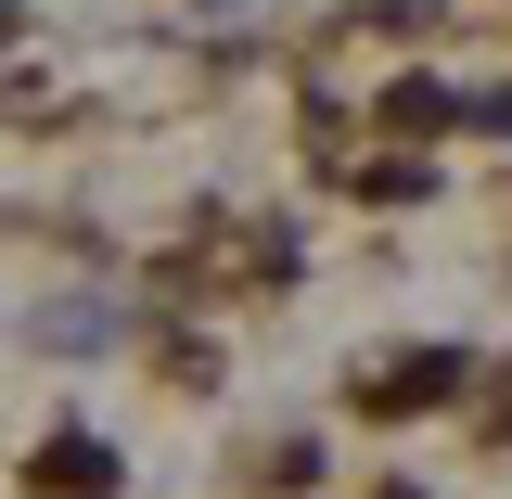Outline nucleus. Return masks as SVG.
<instances>
[{
    "mask_svg": "<svg viewBox=\"0 0 512 499\" xmlns=\"http://www.w3.org/2000/svg\"><path fill=\"white\" fill-rule=\"evenodd\" d=\"M487 384V346L474 333H436V346H410V359H384V372H346V410L372 423V436H397V423H423V410H461Z\"/></svg>",
    "mask_w": 512,
    "mask_h": 499,
    "instance_id": "1",
    "label": "nucleus"
},
{
    "mask_svg": "<svg viewBox=\"0 0 512 499\" xmlns=\"http://www.w3.org/2000/svg\"><path fill=\"white\" fill-rule=\"evenodd\" d=\"M359 128L397 141V154H436V141H461V77H448V64H397V77H372Z\"/></svg>",
    "mask_w": 512,
    "mask_h": 499,
    "instance_id": "2",
    "label": "nucleus"
},
{
    "mask_svg": "<svg viewBox=\"0 0 512 499\" xmlns=\"http://www.w3.org/2000/svg\"><path fill=\"white\" fill-rule=\"evenodd\" d=\"M26 499H128L116 436H90V423H52V436L26 448Z\"/></svg>",
    "mask_w": 512,
    "mask_h": 499,
    "instance_id": "3",
    "label": "nucleus"
},
{
    "mask_svg": "<svg viewBox=\"0 0 512 499\" xmlns=\"http://www.w3.org/2000/svg\"><path fill=\"white\" fill-rule=\"evenodd\" d=\"M26 333H39L52 359H116V333H128V320H116V295H52Z\"/></svg>",
    "mask_w": 512,
    "mask_h": 499,
    "instance_id": "4",
    "label": "nucleus"
},
{
    "mask_svg": "<svg viewBox=\"0 0 512 499\" xmlns=\"http://www.w3.org/2000/svg\"><path fill=\"white\" fill-rule=\"evenodd\" d=\"M346 192H359V205H436V154H397V141H384V154L346 167Z\"/></svg>",
    "mask_w": 512,
    "mask_h": 499,
    "instance_id": "5",
    "label": "nucleus"
},
{
    "mask_svg": "<svg viewBox=\"0 0 512 499\" xmlns=\"http://www.w3.org/2000/svg\"><path fill=\"white\" fill-rule=\"evenodd\" d=\"M333 26H359V39H384V52H423L448 13H436V0H359V13H333Z\"/></svg>",
    "mask_w": 512,
    "mask_h": 499,
    "instance_id": "6",
    "label": "nucleus"
},
{
    "mask_svg": "<svg viewBox=\"0 0 512 499\" xmlns=\"http://www.w3.org/2000/svg\"><path fill=\"white\" fill-rule=\"evenodd\" d=\"M154 372L180 384V397H218V346H205L192 320H154Z\"/></svg>",
    "mask_w": 512,
    "mask_h": 499,
    "instance_id": "7",
    "label": "nucleus"
},
{
    "mask_svg": "<svg viewBox=\"0 0 512 499\" xmlns=\"http://www.w3.org/2000/svg\"><path fill=\"white\" fill-rule=\"evenodd\" d=\"M320 461H333L320 436H282L269 461H256V487H269V499H308V487H320Z\"/></svg>",
    "mask_w": 512,
    "mask_h": 499,
    "instance_id": "8",
    "label": "nucleus"
},
{
    "mask_svg": "<svg viewBox=\"0 0 512 499\" xmlns=\"http://www.w3.org/2000/svg\"><path fill=\"white\" fill-rule=\"evenodd\" d=\"M461 128H474V141H500V154H512V77H461Z\"/></svg>",
    "mask_w": 512,
    "mask_h": 499,
    "instance_id": "9",
    "label": "nucleus"
},
{
    "mask_svg": "<svg viewBox=\"0 0 512 499\" xmlns=\"http://www.w3.org/2000/svg\"><path fill=\"white\" fill-rule=\"evenodd\" d=\"M487 448H512V359L487 372Z\"/></svg>",
    "mask_w": 512,
    "mask_h": 499,
    "instance_id": "10",
    "label": "nucleus"
},
{
    "mask_svg": "<svg viewBox=\"0 0 512 499\" xmlns=\"http://www.w3.org/2000/svg\"><path fill=\"white\" fill-rule=\"evenodd\" d=\"M372 499H436V487H423V474H372Z\"/></svg>",
    "mask_w": 512,
    "mask_h": 499,
    "instance_id": "11",
    "label": "nucleus"
}]
</instances>
